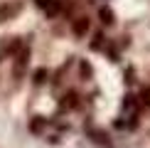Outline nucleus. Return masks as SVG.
Listing matches in <instances>:
<instances>
[{"label":"nucleus","mask_w":150,"mask_h":148,"mask_svg":"<svg viewBox=\"0 0 150 148\" xmlns=\"http://www.w3.org/2000/svg\"><path fill=\"white\" fill-rule=\"evenodd\" d=\"M71 30H74L76 37H84L86 32H89V17H76L74 25H71Z\"/></svg>","instance_id":"1"},{"label":"nucleus","mask_w":150,"mask_h":148,"mask_svg":"<svg viewBox=\"0 0 150 148\" xmlns=\"http://www.w3.org/2000/svg\"><path fill=\"white\" fill-rule=\"evenodd\" d=\"M37 5H40V8L45 10L47 15H57V12H59V5H57V0H37Z\"/></svg>","instance_id":"2"},{"label":"nucleus","mask_w":150,"mask_h":148,"mask_svg":"<svg viewBox=\"0 0 150 148\" xmlns=\"http://www.w3.org/2000/svg\"><path fill=\"white\" fill-rule=\"evenodd\" d=\"M20 10V5H0V22H5V20H10L15 12Z\"/></svg>","instance_id":"3"},{"label":"nucleus","mask_w":150,"mask_h":148,"mask_svg":"<svg viewBox=\"0 0 150 148\" xmlns=\"http://www.w3.org/2000/svg\"><path fill=\"white\" fill-rule=\"evenodd\" d=\"M27 57H30L27 49H22V52L17 54V64H15V74H17V77H20V74L25 72V62H27Z\"/></svg>","instance_id":"4"},{"label":"nucleus","mask_w":150,"mask_h":148,"mask_svg":"<svg viewBox=\"0 0 150 148\" xmlns=\"http://www.w3.org/2000/svg\"><path fill=\"white\" fill-rule=\"evenodd\" d=\"M135 109H138V99H135V96H126V99H123V111L135 114Z\"/></svg>","instance_id":"5"},{"label":"nucleus","mask_w":150,"mask_h":148,"mask_svg":"<svg viewBox=\"0 0 150 148\" xmlns=\"http://www.w3.org/2000/svg\"><path fill=\"white\" fill-rule=\"evenodd\" d=\"M98 17H101L103 25H113V22H116V20H113V12H111L108 8H101V10H98Z\"/></svg>","instance_id":"6"},{"label":"nucleus","mask_w":150,"mask_h":148,"mask_svg":"<svg viewBox=\"0 0 150 148\" xmlns=\"http://www.w3.org/2000/svg\"><path fill=\"white\" fill-rule=\"evenodd\" d=\"M91 136H93V141L101 143V146H108V143H111V141H108V133H103V131H91Z\"/></svg>","instance_id":"7"},{"label":"nucleus","mask_w":150,"mask_h":148,"mask_svg":"<svg viewBox=\"0 0 150 148\" xmlns=\"http://www.w3.org/2000/svg\"><path fill=\"white\" fill-rule=\"evenodd\" d=\"M45 126H47V119H35L32 123H30V131H32V133H40Z\"/></svg>","instance_id":"8"},{"label":"nucleus","mask_w":150,"mask_h":148,"mask_svg":"<svg viewBox=\"0 0 150 148\" xmlns=\"http://www.w3.org/2000/svg\"><path fill=\"white\" fill-rule=\"evenodd\" d=\"M47 77H49L47 69H45V67H40V69L35 72V84H45V82H47Z\"/></svg>","instance_id":"9"},{"label":"nucleus","mask_w":150,"mask_h":148,"mask_svg":"<svg viewBox=\"0 0 150 148\" xmlns=\"http://www.w3.org/2000/svg\"><path fill=\"white\" fill-rule=\"evenodd\" d=\"M101 47H103V35L98 32L96 37H93V42H91V49H101Z\"/></svg>","instance_id":"10"},{"label":"nucleus","mask_w":150,"mask_h":148,"mask_svg":"<svg viewBox=\"0 0 150 148\" xmlns=\"http://www.w3.org/2000/svg\"><path fill=\"white\" fill-rule=\"evenodd\" d=\"M140 104L150 106V89H143V94H140Z\"/></svg>","instance_id":"11"},{"label":"nucleus","mask_w":150,"mask_h":148,"mask_svg":"<svg viewBox=\"0 0 150 148\" xmlns=\"http://www.w3.org/2000/svg\"><path fill=\"white\" fill-rule=\"evenodd\" d=\"M81 74H84V77H89V74H91V67L86 64V62H81Z\"/></svg>","instance_id":"12"},{"label":"nucleus","mask_w":150,"mask_h":148,"mask_svg":"<svg viewBox=\"0 0 150 148\" xmlns=\"http://www.w3.org/2000/svg\"><path fill=\"white\" fill-rule=\"evenodd\" d=\"M35 3H37V0H35Z\"/></svg>","instance_id":"13"}]
</instances>
